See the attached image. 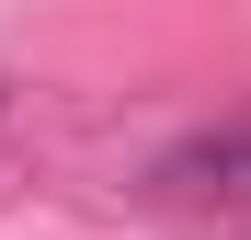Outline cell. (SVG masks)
<instances>
[{"mask_svg":"<svg viewBox=\"0 0 251 240\" xmlns=\"http://www.w3.org/2000/svg\"><path fill=\"white\" fill-rule=\"evenodd\" d=\"M160 183L183 194V206H251V126H217V137H194L160 160Z\"/></svg>","mask_w":251,"mask_h":240,"instance_id":"6da1fadb","label":"cell"}]
</instances>
